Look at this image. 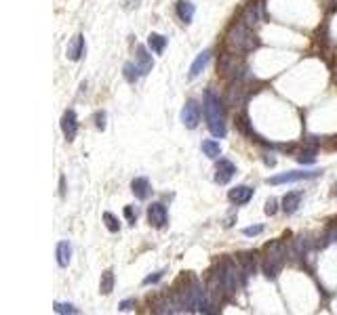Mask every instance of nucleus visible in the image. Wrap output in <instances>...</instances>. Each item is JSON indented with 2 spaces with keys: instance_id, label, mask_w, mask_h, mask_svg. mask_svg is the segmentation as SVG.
Masks as SVG:
<instances>
[{
  "instance_id": "obj_20",
  "label": "nucleus",
  "mask_w": 337,
  "mask_h": 315,
  "mask_svg": "<svg viewBox=\"0 0 337 315\" xmlns=\"http://www.w3.org/2000/svg\"><path fill=\"white\" fill-rule=\"evenodd\" d=\"M238 263H240V267H242V271H244L246 278H249L251 273H255V261L251 259V254H240Z\"/></svg>"
},
{
  "instance_id": "obj_10",
  "label": "nucleus",
  "mask_w": 337,
  "mask_h": 315,
  "mask_svg": "<svg viewBox=\"0 0 337 315\" xmlns=\"http://www.w3.org/2000/svg\"><path fill=\"white\" fill-rule=\"evenodd\" d=\"M84 55V36L76 34L70 42H67V49H65V57L70 61H78Z\"/></svg>"
},
{
  "instance_id": "obj_25",
  "label": "nucleus",
  "mask_w": 337,
  "mask_h": 315,
  "mask_svg": "<svg viewBox=\"0 0 337 315\" xmlns=\"http://www.w3.org/2000/svg\"><path fill=\"white\" fill-rule=\"evenodd\" d=\"M53 309H55V313H72V315L78 313V309L74 305H70V303H55Z\"/></svg>"
},
{
  "instance_id": "obj_7",
  "label": "nucleus",
  "mask_w": 337,
  "mask_h": 315,
  "mask_svg": "<svg viewBox=\"0 0 337 315\" xmlns=\"http://www.w3.org/2000/svg\"><path fill=\"white\" fill-rule=\"evenodd\" d=\"M61 130H63V137L67 141H74L76 139V132H78V118H76V111L74 109H65L63 116H61Z\"/></svg>"
},
{
  "instance_id": "obj_22",
  "label": "nucleus",
  "mask_w": 337,
  "mask_h": 315,
  "mask_svg": "<svg viewBox=\"0 0 337 315\" xmlns=\"http://www.w3.org/2000/svg\"><path fill=\"white\" fill-rule=\"evenodd\" d=\"M297 162L299 164H314L316 162V149L310 147V149H304L297 153Z\"/></svg>"
},
{
  "instance_id": "obj_26",
  "label": "nucleus",
  "mask_w": 337,
  "mask_h": 315,
  "mask_svg": "<svg viewBox=\"0 0 337 315\" xmlns=\"http://www.w3.org/2000/svg\"><path fill=\"white\" fill-rule=\"evenodd\" d=\"M276 206H278V202H276V198H270V200L265 202V214H270V216H274V214H276Z\"/></svg>"
},
{
  "instance_id": "obj_1",
  "label": "nucleus",
  "mask_w": 337,
  "mask_h": 315,
  "mask_svg": "<svg viewBox=\"0 0 337 315\" xmlns=\"http://www.w3.org/2000/svg\"><path fill=\"white\" fill-rule=\"evenodd\" d=\"M202 114H205L207 120V128L213 137L223 139L226 137V107H223V101L219 99V95L213 91V88H207L205 91V99H202Z\"/></svg>"
},
{
  "instance_id": "obj_9",
  "label": "nucleus",
  "mask_w": 337,
  "mask_h": 315,
  "mask_svg": "<svg viewBox=\"0 0 337 315\" xmlns=\"http://www.w3.org/2000/svg\"><path fill=\"white\" fill-rule=\"evenodd\" d=\"M234 174H236V166L230 160H223V158H221V160L215 164V183L226 185V183L232 181Z\"/></svg>"
},
{
  "instance_id": "obj_27",
  "label": "nucleus",
  "mask_w": 337,
  "mask_h": 315,
  "mask_svg": "<svg viewBox=\"0 0 337 315\" xmlns=\"http://www.w3.org/2000/svg\"><path fill=\"white\" fill-rule=\"evenodd\" d=\"M165 273H167V271H165V269H163V271H156L154 275H148V278L144 280V286H150V284H156V282H161Z\"/></svg>"
},
{
  "instance_id": "obj_13",
  "label": "nucleus",
  "mask_w": 337,
  "mask_h": 315,
  "mask_svg": "<svg viewBox=\"0 0 337 315\" xmlns=\"http://www.w3.org/2000/svg\"><path fill=\"white\" fill-rule=\"evenodd\" d=\"M135 53H137V67H139V74L146 76L152 67H154V61H152V55L148 53V49L144 47V44H137V49H135Z\"/></svg>"
},
{
  "instance_id": "obj_29",
  "label": "nucleus",
  "mask_w": 337,
  "mask_h": 315,
  "mask_svg": "<svg viewBox=\"0 0 337 315\" xmlns=\"http://www.w3.org/2000/svg\"><path fill=\"white\" fill-rule=\"evenodd\" d=\"M125 216L131 225H135V221H137V212L133 210V206H125Z\"/></svg>"
},
{
  "instance_id": "obj_4",
  "label": "nucleus",
  "mask_w": 337,
  "mask_h": 315,
  "mask_svg": "<svg viewBox=\"0 0 337 315\" xmlns=\"http://www.w3.org/2000/svg\"><path fill=\"white\" fill-rule=\"evenodd\" d=\"M323 170H291V172H282V174H274L268 179V185H282V183H297V181H306V179H316L321 176Z\"/></svg>"
},
{
  "instance_id": "obj_8",
  "label": "nucleus",
  "mask_w": 337,
  "mask_h": 315,
  "mask_svg": "<svg viewBox=\"0 0 337 315\" xmlns=\"http://www.w3.org/2000/svg\"><path fill=\"white\" fill-rule=\"evenodd\" d=\"M148 221H150L152 227H156V229H163L165 225H167L169 214H167V208L161 204V202H154V204H150V208H148Z\"/></svg>"
},
{
  "instance_id": "obj_2",
  "label": "nucleus",
  "mask_w": 337,
  "mask_h": 315,
  "mask_svg": "<svg viewBox=\"0 0 337 315\" xmlns=\"http://www.w3.org/2000/svg\"><path fill=\"white\" fill-rule=\"evenodd\" d=\"M226 44H228V49L232 53L242 55V53H251L259 44V40L253 34L251 26H246L244 21H236V24L230 28L228 36H226Z\"/></svg>"
},
{
  "instance_id": "obj_19",
  "label": "nucleus",
  "mask_w": 337,
  "mask_h": 315,
  "mask_svg": "<svg viewBox=\"0 0 337 315\" xmlns=\"http://www.w3.org/2000/svg\"><path fill=\"white\" fill-rule=\"evenodd\" d=\"M148 47L156 53V55H161L163 51H165V47H167V38L165 36H161V34H150L148 36Z\"/></svg>"
},
{
  "instance_id": "obj_31",
  "label": "nucleus",
  "mask_w": 337,
  "mask_h": 315,
  "mask_svg": "<svg viewBox=\"0 0 337 315\" xmlns=\"http://www.w3.org/2000/svg\"><path fill=\"white\" fill-rule=\"evenodd\" d=\"M133 307H135V301L131 299V301H122L118 309H120V311H129V309H133Z\"/></svg>"
},
{
  "instance_id": "obj_5",
  "label": "nucleus",
  "mask_w": 337,
  "mask_h": 315,
  "mask_svg": "<svg viewBox=\"0 0 337 315\" xmlns=\"http://www.w3.org/2000/svg\"><path fill=\"white\" fill-rule=\"evenodd\" d=\"M240 67H242V63H240V59H238V53H223L221 55V61H219V72L223 74V76H228V78H236V76H240Z\"/></svg>"
},
{
  "instance_id": "obj_23",
  "label": "nucleus",
  "mask_w": 337,
  "mask_h": 315,
  "mask_svg": "<svg viewBox=\"0 0 337 315\" xmlns=\"http://www.w3.org/2000/svg\"><path fill=\"white\" fill-rule=\"evenodd\" d=\"M141 74H139V67H137V63H127L125 65V78H127V82H137V78H139Z\"/></svg>"
},
{
  "instance_id": "obj_16",
  "label": "nucleus",
  "mask_w": 337,
  "mask_h": 315,
  "mask_svg": "<svg viewBox=\"0 0 337 315\" xmlns=\"http://www.w3.org/2000/svg\"><path fill=\"white\" fill-rule=\"evenodd\" d=\"M299 202H301V193L299 191H291L282 198V210L285 214H293L299 208Z\"/></svg>"
},
{
  "instance_id": "obj_32",
  "label": "nucleus",
  "mask_w": 337,
  "mask_h": 315,
  "mask_svg": "<svg viewBox=\"0 0 337 315\" xmlns=\"http://www.w3.org/2000/svg\"><path fill=\"white\" fill-rule=\"evenodd\" d=\"M63 193H65V179L61 176V195H63Z\"/></svg>"
},
{
  "instance_id": "obj_12",
  "label": "nucleus",
  "mask_w": 337,
  "mask_h": 315,
  "mask_svg": "<svg viewBox=\"0 0 337 315\" xmlns=\"http://www.w3.org/2000/svg\"><path fill=\"white\" fill-rule=\"evenodd\" d=\"M131 191L137 200H148L150 193H152V187H150V181L146 176H137L131 181Z\"/></svg>"
},
{
  "instance_id": "obj_18",
  "label": "nucleus",
  "mask_w": 337,
  "mask_h": 315,
  "mask_svg": "<svg viewBox=\"0 0 337 315\" xmlns=\"http://www.w3.org/2000/svg\"><path fill=\"white\" fill-rule=\"evenodd\" d=\"M114 290V271L112 269H105L101 273V282H99V292L101 294H110Z\"/></svg>"
},
{
  "instance_id": "obj_14",
  "label": "nucleus",
  "mask_w": 337,
  "mask_h": 315,
  "mask_svg": "<svg viewBox=\"0 0 337 315\" xmlns=\"http://www.w3.org/2000/svg\"><path fill=\"white\" fill-rule=\"evenodd\" d=\"M194 5L190 3V0H177L175 5V13L179 17V21H184V24H190L192 17H194Z\"/></svg>"
},
{
  "instance_id": "obj_15",
  "label": "nucleus",
  "mask_w": 337,
  "mask_h": 315,
  "mask_svg": "<svg viewBox=\"0 0 337 315\" xmlns=\"http://www.w3.org/2000/svg\"><path fill=\"white\" fill-rule=\"evenodd\" d=\"M55 254H57V265L59 267H67V265H70V261H72V246H70V242L61 240L57 244V248H55Z\"/></svg>"
},
{
  "instance_id": "obj_11",
  "label": "nucleus",
  "mask_w": 337,
  "mask_h": 315,
  "mask_svg": "<svg viewBox=\"0 0 337 315\" xmlns=\"http://www.w3.org/2000/svg\"><path fill=\"white\" fill-rule=\"evenodd\" d=\"M251 198H253V189L249 185H238V187L230 189V193H228V200L232 202V204H236V206L246 204Z\"/></svg>"
},
{
  "instance_id": "obj_21",
  "label": "nucleus",
  "mask_w": 337,
  "mask_h": 315,
  "mask_svg": "<svg viewBox=\"0 0 337 315\" xmlns=\"http://www.w3.org/2000/svg\"><path fill=\"white\" fill-rule=\"evenodd\" d=\"M202 151H205L207 158L215 160V158H219V153H221V147L215 141H202Z\"/></svg>"
},
{
  "instance_id": "obj_3",
  "label": "nucleus",
  "mask_w": 337,
  "mask_h": 315,
  "mask_svg": "<svg viewBox=\"0 0 337 315\" xmlns=\"http://www.w3.org/2000/svg\"><path fill=\"white\" fill-rule=\"evenodd\" d=\"M263 252H265V257H263V273L274 280L282 271V265L287 261V248L282 246V242H270V244H265Z\"/></svg>"
},
{
  "instance_id": "obj_6",
  "label": "nucleus",
  "mask_w": 337,
  "mask_h": 315,
  "mask_svg": "<svg viewBox=\"0 0 337 315\" xmlns=\"http://www.w3.org/2000/svg\"><path fill=\"white\" fill-rule=\"evenodd\" d=\"M182 122H184V126L190 128V130L198 126V122H200V105H198L194 99L186 101V105H184V109H182Z\"/></svg>"
},
{
  "instance_id": "obj_28",
  "label": "nucleus",
  "mask_w": 337,
  "mask_h": 315,
  "mask_svg": "<svg viewBox=\"0 0 337 315\" xmlns=\"http://www.w3.org/2000/svg\"><path fill=\"white\" fill-rule=\"evenodd\" d=\"M263 231V225H255V227H244L242 229V233L246 235V238H253V235H259Z\"/></svg>"
},
{
  "instance_id": "obj_30",
  "label": "nucleus",
  "mask_w": 337,
  "mask_h": 315,
  "mask_svg": "<svg viewBox=\"0 0 337 315\" xmlns=\"http://www.w3.org/2000/svg\"><path fill=\"white\" fill-rule=\"evenodd\" d=\"M95 126H97L99 130L105 128V114H103V111H97V114H95Z\"/></svg>"
},
{
  "instance_id": "obj_33",
  "label": "nucleus",
  "mask_w": 337,
  "mask_h": 315,
  "mask_svg": "<svg viewBox=\"0 0 337 315\" xmlns=\"http://www.w3.org/2000/svg\"><path fill=\"white\" fill-rule=\"evenodd\" d=\"M335 193H337V185H335Z\"/></svg>"
},
{
  "instance_id": "obj_24",
  "label": "nucleus",
  "mask_w": 337,
  "mask_h": 315,
  "mask_svg": "<svg viewBox=\"0 0 337 315\" xmlns=\"http://www.w3.org/2000/svg\"><path fill=\"white\" fill-rule=\"evenodd\" d=\"M103 223H105L108 231H112V233L120 231V223H118V219H116L114 214H112V212H103Z\"/></svg>"
},
{
  "instance_id": "obj_17",
  "label": "nucleus",
  "mask_w": 337,
  "mask_h": 315,
  "mask_svg": "<svg viewBox=\"0 0 337 315\" xmlns=\"http://www.w3.org/2000/svg\"><path fill=\"white\" fill-rule=\"evenodd\" d=\"M209 59H211V51H202L196 59H194V63H192V67H190V78H196V76H200V72L207 67V63H209Z\"/></svg>"
}]
</instances>
